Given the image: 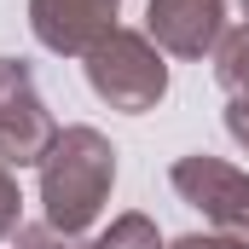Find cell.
Returning <instances> with one entry per match:
<instances>
[{
	"label": "cell",
	"mask_w": 249,
	"mask_h": 249,
	"mask_svg": "<svg viewBox=\"0 0 249 249\" xmlns=\"http://www.w3.org/2000/svg\"><path fill=\"white\" fill-rule=\"evenodd\" d=\"M87 87L110 105V110H157L162 93H168V64H162V47L139 29H116L110 41H99L87 53Z\"/></svg>",
	"instance_id": "7a4b0ae2"
},
{
	"label": "cell",
	"mask_w": 249,
	"mask_h": 249,
	"mask_svg": "<svg viewBox=\"0 0 249 249\" xmlns=\"http://www.w3.org/2000/svg\"><path fill=\"white\" fill-rule=\"evenodd\" d=\"M226 133L249 151V99H232V105H226Z\"/></svg>",
	"instance_id": "7c38bea8"
},
{
	"label": "cell",
	"mask_w": 249,
	"mask_h": 249,
	"mask_svg": "<svg viewBox=\"0 0 249 249\" xmlns=\"http://www.w3.org/2000/svg\"><path fill=\"white\" fill-rule=\"evenodd\" d=\"M232 6H238V12H249V0H232Z\"/></svg>",
	"instance_id": "4fadbf2b"
},
{
	"label": "cell",
	"mask_w": 249,
	"mask_h": 249,
	"mask_svg": "<svg viewBox=\"0 0 249 249\" xmlns=\"http://www.w3.org/2000/svg\"><path fill=\"white\" fill-rule=\"evenodd\" d=\"M214 81L232 99H249V23L244 29H226V41L214 47Z\"/></svg>",
	"instance_id": "52a82bcc"
},
{
	"label": "cell",
	"mask_w": 249,
	"mask_h": 249,
	"mask_svg": "<svg viewBox=\"0 0 249 249\" xmlns=\"http://www.w3.org/2000/svg\"><path fill=\"white\" fill-rule=\"evenodd\" d=\"M12 249H81V244H75L70 232H58V226L41 220V226H18V232H12Z\"/></svg>",
	"instance_id": "9c48e42d"
},
{
	"label": "cell",
	"mask_w": 249,
	"mask_h": 249,
	"mask_svg": "<svg viewBox=\"0 0 249 249\" xmlns=\"http://www.w3.org/2000/svg\"><path fill=\"white\" fill-rule=\"evenodd\" d=\"M168 249H249V238H232V232H186Z\"/></svg>",
	"instance_id": "8fae6325"
},
{
	"label": "cell",
	"mask_w": 249,
	"mask_h": 249,
	"mask_svg": "<svg viewBox=\"0 0 249 249\" xmlns=\"http://www.w3.org/2000/svg\"><path fill=\"white\" fill-rule=\"evenodd\" d=\"M168 180H174V191L186 197L203 220H214L232 238H249V174L244 168L197 151V157H180L168 168Z\"/></svg>",
	"instance_id": "277c9868"
},
{
	"label": "cell",
	"mask_w": 249,
	"mask_h": 249,
	"mask_svg": "<svg viewBox=\"0 0 249 249\" xmlns=\"http://www.w3.org/2000/svg\"><path fill=\"white\" fill-rule=\"evenodd\" d=\"M87 249H162V232L151 214H116Z\"/></svg>",
	"instance_id": "ba28073f"
},
{
	"label": "cell",
	"mask_w": 249,
	"mask_h": 249,
	"mask_svg": "<svg viewBox=\"0 0 249 249\" xmlns=\"http://www.w3.org/2000/svg\"><path fill=\"white\" fill-rule=\"evenodd\" d=\"M58 122L47 110V99L35 93V75L23 58H0V162L12 168H41V157L53 151Z\"/></svg>",
	"instance_id": "3957f363"
},
{
	"label": "cell",
	"mask_w": 249,
	"mask_h": 249,
	"mask_svg": "<svg viewBox=\"0 0 249 249\" xmlns=\"http://www.w3.org/2000/svg\"><path fill=\"white\" fill-rule=\"evenodd\" d=\"M232 29V0H151L145 35L174 58H209Z\"/></svg>",
	"instance_id": "5b68a950"
},
{
	"label": "cell",
	"mask_w": 249,
	"mask_h": 249,
	"mask_svg": "<svg viewBox=\"0 0 249 249\" xmlns=\"http://www.w3.org/2000/svg\"><path fill=\"white\" fill-rule=\"evenodd\" d=\"M18 209H23V197H18V180H12V162H0V244L18 232Z\"/></svg>",
	"instance_id": "30bf717a"
},
{
	"label": "cell",
	"mask_w": 249,
	"mask_h": 249,
	"mask_svg": "<svg viewBox=\"0 0 249 249\" xmlns=\"http://www.w3.org/2000/svg\"><path fill=\"white\" fill-rule=\"evenodd\" d=\"M116 6L122 0H29V29L47 53L87 58L99 41L116 35Z\"/></svg>",
	"instance_id": "8992f818"
},
{
	"label": "cell",
	"mask_w": 249,
	"mask_h": 249,
	"mask_svg": "<svg viewBox=\"0 0 249 249\" xmlns=\"http://www.w3.org/2000/svg\"><path fill=\"white\" fill-rule=\"evenodd\" d=\"M116 186V145L99 127H58L53 151L41 157V209L47 226L58 232H87L99 220V209L110 203Z\"/></svg>",
	"instance_id": "6da1fadb"
}]
</instances>
